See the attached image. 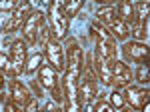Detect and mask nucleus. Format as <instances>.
<instances>
[{
    "label": "nucleus",
    "mask_w": 150,
    "mask_h": 112,
    "mask_svg": "<svg viewBox=\"0 0 150 112\" xmlns=\"http://www.w3.org/2000/svg\"><path fill=\"white\" fill-rule=\"evenodd\" d=\"M24 66H26V42L24 40H14L10 46V58H8V70L6 74L16 78L18 74L24 72Z\"/></svg>",
    "instance_id": "obj_1"
},
{
    "label": "nucleus",
    "mask_w": 150,
    "mask_h": 112,
    "mask_svg": "<svg viewBox=\"0 0 150 112\" xmlns=\"http://www.w3.org/2000/svg\"><path fill=\"white\" fill-rule=\"evenodd\" d=\"M68 22H70V18L64 14V2L54 0L50 4V28H52L54 38H64L66 36Z\"/></svg>",
    "instance_id": "obj_2"
},
{
    "label": "nucleus",
    "mask_w": 150,
    "mask_h": 112,
    "mask_svg": "<svg viewBox=\"0 0 150 112\" xmlns=\"http://www.w3.org/2000/svg\"><path fill=\"white\" fill-rule=\"evenodd\" d=\"M38 76H40V84L44 86V88H48L50 92H52V96H54V100L56 102H62V88H60V84H58V76H56V70L50 66V64H42V66L38 68Z\"/></svg>",
    "instance_id": "obj_3"
},
{
    "label": "nucleus",
    "mask_w": 150,
    "mask_h": 112,
    "mask_svg": "<svg viewBox=\"0 0 150 112\" xmlns=\"http://www.w3.org/2000/svg\"><path fill=\"white\" fill-rule=\"evenodd\" d=\"M42 24H44V14H42V12L32 10L28 16H26L24 26H22V32H24L26 42L36 44V36H38V30H40V26H42Z\"/></svg>",
    "instance_id": "obj_4"
},
{
    "label": "nucleus",
    "mask_w": 150,
    "mask_h": 112,
    "mask_svg": "<svg viewBox=\"0 0 150 112\" xmlns=\"http://www.w3.org/2000/svg\"><path fill=\"white\" fill-rule=\"evenodd\" d=\"M32 12V6L28 4V2H20L18 4V8L10 14V18L4 22V26H2V30L6 34L14 32V30H18V28H22L24 26V20H26V16Z\"/></svg>",
    "instance_id": "obj_5"
},
{
    "label": "nucleus",
    "mask_w": 150,
    "mask_h": 112,
    "mask_svg": "<svg viewBox=\"0 0 150 112\" xmlns=\"http://www.w3.org/2000/svg\"><path fill=\"white\" fill-rule=\"evenodd\" d=\"M44 54L48 58V64L54 68L56 72H64L66 70V58H64V50H62V44L58 40H52L50 44L44 48Z\"/></svg>",
    "instance_id": "obj_6"
},
{
    "label": "nucleus",
    "mask_w": 150,
    "mask_h": 112,
    "mask_svg": "<svg viewBox=\"0 0 150 112\" xmlns=\"http://www.w3.org/2000/svg\"><path fill=\"white\" fill-rule=\"evenodd\" d=\"M122 54L130 62L146 64L148 62V46L142 44V42H126V44L122 46Z\"/></svg>",
    "instance_id": "obj_7"
},
{
    "label": "nucleus",
    "mask_w": 150,
    "mask_h": 112,
    "mask_svg": "<svg viewBox=\"0 0 150 112\" xmlns=\"http://www.w3.org/2000/svg\"><path fill=\"white\" fill-rule=\"evenodd\" d=\"M82 68H84V52H82V48L76 44H70L68 52H66V72L80 78Z\"/></svg>",
    "instance_id": "obj_8"
},
{
    "label": "nucleus",
    "mask_w": 150,
    "mask_h": 112,
    "mask_svg": "<svg viewBox=\"0 0 150 112\" xmlns=\"http://www.w3.org/2000/svg\"><path fill=\"white\" fill-rule=\"evenodd\" d=\"M122 96H124V102H128L134 110H142L146 104H148V90L144 88H132V86H126L122 88Z\"/></svg>",
    "instance_id": "obj_9"
},
{
    "label": "nucleus",
    "mask_w": 150,
    "mask_h": 112,
    "mask_svg": "<svg viewBox=\"0 0 150 112\" xmlns=\"http://www.w3.org/2000/svg\"><path fill=\"white\" fill-rule=\"evenodd\" d=\"M94 70H96V74H98V78L102 80V84L106 86H110L112 84V70H110V62L100 56L98 52H94Z\"/></svg>",
    "instance_id": "obj_10"
},
{
    "label": "nucleus",
    "mask_w": 150,
    "mask_h": 112,
    "mask_svg": "<svg viewBox=\"0 0 150 112\" xmlns=\"http://www.w3.org/2000/svg\"><path fill=\"white\" fill-rule=\"evenodd\" d=\"M8 84H10V92H12V98H14V104H18L20 108H24V106H26L28 102L32 100L30 92L24 88V86H22V84H20V82H18L16 78L10 80Z\"/></svg>",
    "instance_id": "obj_11"
},
{
    "label": "nucleus",
    "mask_w": 150,
    "mask_h": 112,
    "mask_svg": "<svg viewBox=\"0 0 150 112\" xmlns=\"http://www.w3.org/2000/svg\"><path fill=\"white\" fill-rule=\"evenodd\" d=\"M78 94L84 102H92L96 96V82L92 80H78Z\"/></svg>",
    "instance_id": "obj_12"
},
{
    "label": "nucleus",
    "mask_w": 150,
    "mask_h": 112,
    "mask_svg": "<svg viewBox=\"0 0 150 112\" xmlns=\"http://www.w3.org/2000/svg\"><path fill=\"white\" fill-rule=\"evenodd\" d=\"M116 16H118V20H122L128 26V24L136 18L134 16V8H132V2H120L118 8H116Z\"/></svg>",
    "instance_id": "obj_13"
},
{
    "label": "nucleus",
    "mask_w": 150,
    "mask_h": 112,
    "mask_svg": "<svg viewBox=\"0 0 150 112\" xmlns=\"http://www.w3.org/2000/svg\"><path fill=\"white\" fill-rule=\"evenodd\" d=\"M106 30L114 36V40H122V42H124L128 38V26L122 22V20H118V18H116L110 26H106Z\"/></svg>",
    "instance_id": "obj_14"
},
{
    "label": "nucleus",
    "mask_w": 150,
    "mask_h": 112,
    "mask_svg": "<svg viewBox=\"0 0 150 112\" xmlns=\"http://www.w3.org/2000/svg\"><path fill=\"white\" fill-rule=\"evenodd\" d=\"M96 18H98V24H102L104 28H106V26H110V24L118 18V16H116V8L104 6V8H100V10L96 12Z\"/></svg>",
    "instance_id": "obj_15"
},
{
    "label": "nucleus",
    "mask_w": 150,
    "mask_h": 112,
    "mask_svg": "<svg viewBox=\"0 0 150 112\" xmlns=\"http://www.w3.org/2000/svg\"><path fill=\"white\" fill-rule=\"evenodd\" d=\"M52 40H56L54 38V34H52V28H50V24H42L40 26V30H38V36H36V42L40 44V48H46Z\"/></svg>",
    "instance_id": "obj_16"
},
{
    "label": "nucleus",
    "mask_w": 150,
    "mask_h": 112,
    "mask_svg": "<svg viewBox=\"0 0 150 112\" xmlns=\"http://www.w3.org/2000/svg\"><path fill=\"white\" fill-rule=\"evenodd\" d=\"M110 70H112V76H120V78H126V80L132 82V72H130V68H128L122 60L110 62Z\"/></svg>",
    "instance_id": "obj_17"
},
{
    "label": "nucleus",
    "mask_w": 150,
    "mask_h": 112,
    "mask_svg": "<svg viewBox=\"0 0 150 112\" xmlns=\"http://www.w3.org/2000/svg\"><path fill=\"white\" fill-rule=\"evenodd\" d=\"M128 34H132L136 40H144L146 32H144V22H140L138 18H134L132 22L128 24Z\"/></svg>",
    "instance_id": "obj_18"
},
{
    "label": "nucleus",
    "mask_w": 150,
    "mask_h": 112,
    "mask_svg": "<svg viewBox=\"0 0 150 112\" xmlns=\"http://www.w3.org/2000/svg\"><path fill=\"white\" fill-rule=\"evenodd\" d=\"M42 60H44V56L42 54H32L30 58H26V66H24V72L26 74H32V72H36L38 68L42 66Z\"/></svg>",
    "instance_id": "obj_19"
},
{
    "label": "nucleus",
    "mask_w": 150,
    "mask_h": 112,
    "mask_svg": "<svg viewBox=\"0 0 150 112\" xmlns=\"http://www.w3.org/2000/svg\"><path fill=\"white\" fill-rule=\"evenodd\" d=\"M132 8H134V16L138 18L140 22H146V18H148V2H136V4H132Z\"/></svg>",
    "instance_id": "obj_20"
},
{
    "label": "nucleus",
    "mask_w": 150,
    "mask_h": 112,
    "mask_svg": "<svg viewBox=\"0 0 150 112\" xmlns=\"http://www.w3.org/2000/svg\"><path fill=\"white\" fill-rule=\"evenodd\" d=\"M6 70H8V56L0 52V90L6 84Z\"/></svg>",
    "instance_id": "obj_21"
},
{
    "label": "nucleus",
    "mask_w": 150,
    "mask_h": 112,
    "mask_svg": "<svg viewBox=\"0 0 150 112\" xmlns=\"http://www.w3.org/2000/svg\"><path fill=\"white\" fill-rule=\"evenodd\" d=\"M82 8V0H74V2H64V14L72 18V16H76V12Z\"/></svg>",
    "instance_id": "obj_22"
},
{
    "label": "nucleus",
    "mask_w": 150,
    "mask_h": 112,
    "mask_svg": "<svg viewBox=\"0 0 150 112\" xmlns=\"http://www.w3.org/2000/svg\"><path fill=\"white\" fill-rule=\"evenodd\" d=\"M110 106L112 108H124V96H122V92L114 90L110 94Z\"/></svg>",
    "instance_id": "obj_23"
},
{
    "label": "nucleus",
    "mask_w": 150,
    "mask_h": 112,
    "mask_svg": "<svg viewBox=\"0 0 150 112\" xmlns=\"http://www.w3.org/2000/svg\"><path fill=\"white\" fill-rule=\"evenodd\" d=\"M136 80H138L140 84H148V64H138Z\"/></svg>",
    "instance_id": "obj_24"
},
{
    "label": "nucleus",
    "mask_w": 150,
    "mask_h": 112,
    "mask_svg": "<svg viewBox=\"0 0 150 112\" xmlns=\"http://www.w3.org/2000/svg\"><path fill=\"white\" fill-rule=\"evenodd\" d=\"M18 4L20 2H16V0H0V10H16L18 8Z\"/></svg>",
    "instance_id": "obj_25"
},
{
    "label": "nucleus",
    "mask_w": 150,
    "mask_h": 112,
    "mask_svg": "<svg viewBox=\"0 0 150 112\" xmlns=\"http://www.w3.org/2000/svg\"><path fill=\"white\" fill-rule=\"evenodd\" d=\"M94 112H114V108L110 106V102H98L94 106Z\"/></svg>",
    "instance_id": "obj_26"
},
{
    "label": "nucleus",
    "mask_w": 150,
    "mask_h": 112,
    "mask_svg": "<svg viewBox=\"0 0 150 112\" xmlns=\"http://www.w3.org/2000/svg\"><path fill=\"white\" fill-rule=\"evenodd\" d=\"M64 112H80V102H66Z\"/></svg>",
    "instance_id": "obj_27"
},
{
    "label": "nucleus",
    "mask_w": 150,
    "mask_h": 112,
    "mask_svg": "<svg viewBox=\"0 0 150 112\" xmlns=\"http://www.w3.org/2000/svg\"><path fill=\"white\" fill-rule=\"evenodd\" d=\"M24 112H42V110H38V104H36V100L32 98V100L24 106Z\"/></svg>",
    "instance_id": "obj_28"
},
{
    "label": "nucleus",
    "mask_w": 150,
    "mask_h": 112,
    "mask_svg": "<svg viewBox=\"0 0 150 112\" xmlns=\"http://www.w3.org/2000/svg\"><path fill=\"white\" fill-rule=\"evenodd\" d=\"M6 112H24V110L20 108V106H18V104H14V102H8V104H6Z\"/></svg>",
    "instance_id": "obj_29"
},
{
    "label": "nucleus",
    "mask_w": 150,
    "mask_h": 112,
    "mask_svg": "<svg viewBox=\"0 0 150 112\" xmlns=\"http://www.w3.org/2000/svg\"><path fill=\"white\" fill-rule=\"evenodd\" d=\"M120 112H132L130 108H120Z\"/></svg>",
    "instance_id": "obj_30"
},
{
    "label": "nucleus",
    "mask_w": 150,
    "mask_h": 112,
    "mask_svg": "<svg viewBox=\"0 0 150 112\" xmlns=\"http://www.w3.org/2000/svg\"><path fill=\"white\" fill-rule=\"evenodd\" d=\"M52 112H64V110H60V108H54V110H52Z\"/></svg>",
    "instance_id": "obj_31"
}]
</instances>
